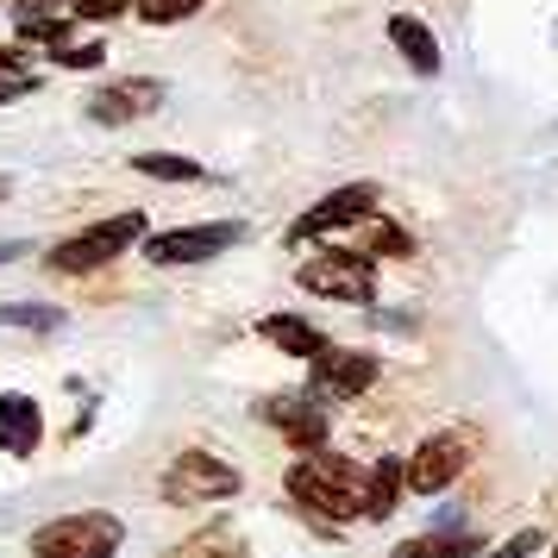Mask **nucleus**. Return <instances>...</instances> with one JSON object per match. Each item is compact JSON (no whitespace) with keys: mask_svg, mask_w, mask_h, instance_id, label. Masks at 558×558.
<instances>
[{"mask_svg":"<svg viewBox=\"0 0 558 558\" xmlns=\"http://www.w3.org/2000/svg\"><path fill=\"white\" fill-rule=\"evenodd\" d=\"M282 489L320 514V521H357L371 514V471H357L345 452H302L282 471Z\"/></svg>","mask_w":558,"mask_h":558,"instance_id":"f257e3e1","label":"nucleus"},{"mask_svg":"<svg viewBox=\"0 0 558 558\" xmlns=\"http://www.w3.org/2000/svg\"><path fill=\"white\" fill-rule=\"evenodd\" d=\"M120 514H63V521H45L32 533V558H113L120 553Z\"/></svg>","mask_w":558,"mask_h":558,"instance_id":"f03ea898","label":"nucleus"},{"mask_svg":"<svg viewBox=\"0 0 558 558\" xmlns=\"http://www.w3.org/2000/svg\"><path fill=\"white\" fill-rule=\"evenodd\" d=\"M138 239H145V214L132 207V214H113V220H101V227H88V232H76V239H63V245L51 252V270H63V277L101 270V264H113L126 245H138Z\"/></svg>","mask_w":558,"mask_h":558,"instance_id":"7ed1b4c3","label":"nucleus"},{"mask_svg":"<svg viewBox=\"0 0 558 558\" xmlns=\"http://www.w3.org/2000/svg\"><path fill=\"white\" fill-rule=\"evenodd\" d=\"M239 471H232L227 458L214 452H177V464L163 471V502L170 508H189V502H227V496H239Z\"/></svg>","mask_w":558,"mask_h":558,"instance_id":"20e7f679","label":"nucleus"},{"mask_svg":"<svg viewBox=\"0 0 558 558\" xmlns=\"http://www.w3.org/2000/svg\"><path fill=\"white\" fill-rule=\"evenodd\" d=\"M307 295H332V302H377V264L364 252H320L295 270Z\"/></svg>","mask_w":558,"mask_h":558,"instance_id":"39448f33","label":"nucleus"},{"mask_svg":"<svg viewBox=\"0 0 558 558\" xmlns=\"http://www.w3.org/2000/svg\"><path fill=\"white\" fill-rule=\"evenodd\" d=\"M371 214H377V182H345V189H332L327 202L307 207L282 239H289V252H295V245H314V239H327V232H339V227H357V220H371Z\"/></svg>","mask_w":558,"mask_h":558,"instance_id":"423d86ee","label":"nucleus"},{"mask_svg":"<svg viewBox=\"0 0 558 558\" xmlns=\"http://www.w3.org/2000/svg\"><path fill=\"white\" fill-rule=\"evenodd\" d=\"M245 239V220H207V227H177V232H157L151 245H145V257L151 264H207V257H220L227 245H239Z\"/></svg>","mask_w":558,"mask_h":558,"instance_id":"0eeeda50","label":"nucleus"},{"mask_svg":"<svg viewBox=\"0 0 558 558\" xmlns=\"http://www.w3.org/2000/svg\"><path fill=\"white\" fill-rule=\"evenodd\" d=\"M377 371H383V364L371 352H339V345H332L327 357H314L307 396H314V402H357V396L377 383Z\"/></svg>","mask_w":558,"mask_h":558,"instance_id":"6e6552de","label":"nucleus"},{"mask_svg":"<svg viewBox=\"0 0 558 558\" xmlns=\"http://www.w3.org/2000/svg\"><path fill=\"white\" fill-rule=\"evenodd\" d=\"M464 464H471V433H433L427 446L408 458V489L414 496H439Z\"/></svg>","mask_w":558,"mask_h":558,"instance_id":"1a4fd4ad","label":"nucleus"},{"mask_svg":"<svg viewBox=\"0 0 558 558\" xmlns=\"http://www.w3.org/2000/svg\"><path fill=\"white\" fill-rule=\"evenodd\" d=\"M264 421L270 427H282V439L295 446V452H327V433H332V421H327V408L314 402V396H270L264 402Z\"/></svg>","mask_w":558,"mask_h":558,"instance_id":"9d476101","label":"nucleus"},{"mask_svg":"<svg viewBox=\"0 0 558 558\" xmlns=\"http://www.w3.org/2000/svg\"><path fill=\"white\" fill-rule=\"evenodd\" d=\"M157 101H163V82H107V88H95L88 95V120L95 126H126V120H138V113H157Z\"/></svg>","mask_w":558,"mask_h":558,"instance_id":"9b49d317","label":"nucleus"},{"mask_svg":"<svg viewBox=\"0 0 558 558\" xmlns=\"http://www.w3.org/2000/svg\"><path fill=\"white\" fill-rule=\"evenodd\" d=\"M257 332H264V339H270L277 352L307 357V364L332 352V339H327V332H320V327H307V320H295V314H264V320H257Z\"/></svg>","mask_w":558,"mask_h":558,"instance_id":"f8f14e48","label":"nucleus"},{"mask_svg":"<svg viewBox=\"0 0 558 558\" xmlns=\"http://www.w3.org/2000/svg\"><path fill=\"white\" fill-rule=\"evenodd\" d=\"M389 45L408 57L414 76H439V38H433L414 13H389Z\"/></svg>","mask_w":558,"mask_h":558,"instance_id":"ddd939ff","label":"nucleus"},{"mask_svg":"<svg viewBox=\"0 0 558 558\" xmlns=\"http://www.w3.org/2000/svg\"><path fill=\"white\" fill-rule=\"evenodd\" d=\"M0 433H7V452L13 458H32L38 452V439H45V414H38V402L13 389V396L0 402Z\"/></svg>","mask_w":558,"mask_h":558,"instance_id":"4468645a","label":"nucleus"},{"mask_svg":"<svg viewBox=\"0 0 558 558\" xmlns=\"http://www.w3.org/2000/svg\"><path fill=\"white\" fill-rule=\"evenodd\" d=\"M402 489H408V464L377 458V464H371V514H364V521H389V514L402 508Z\"/></svg>","mask_w":558,"mask_h":558,"instance_id":"2eb2a0df","label":"nucleus"},{"mask_svg":"<svg viewBox=\"0 0 558 558\" xmlns=\"http://www.w3.org/2000/svg\"><path fill=\"white\" fill-rule=\"evenodd\" d=\"M177 558H245V539L232 521H207L202 533H189L177 546Z\"/></svg>","mask_w":558,"mask_h":558,"instance_id":"dca6fc26","label":"nucleus"},{"mask_svg":"<svg viewBox=\"0 0 558 558\" xmlns=\"http://www.w3.org/2000/svg\"><path fill=\"white\" fill-rule=\"evenodd\" d=\"M483 546L471 533H421V539H408L396 546V558H477Z\"/></svg>","mask_w":558,"mask_h":558,"instance_id":"f3484780","label":"nucleus"},{"mask_svg":"<svg viewBox=\"0 0 558 558\" xmlns=\"http://www.w3.org/2000/svg\"><path fill=\"white\" fill-rule=\"evenodd\" d=\"M132 170H138V177H157V182H207V170L195 157H170V151H138Z\"/></svg>","mask_w":558,"mask_h":558,"instance_id":"a211bd4d","label":"nucleus"},{"mask_svg":"<svg viewBox=\"0 0 558 558\" xmlns=\"http://www.w3.org/2000/svg\"><path fill=\"white\" fill-rule=\"evenodd\" d=\"M357 252H364V257H414V239H408L402 227H389V220H371Z\"/></svg>","mask_w":558,"mask_h":558,"instance_id":"6ab92c4d","label":"nucleus"},{"mask_svg":"<svg viewBox=\"0 0 558 558\" xmlns=\"http://www.w3.org/2000/svg\"><path fill=\"white\" fill-rule=\"evenodd\" d=\"M145 26H177V20H189V13H202V0H138L132 7Z\"/></svg>","mask_w":558,"mask_h":558,"instance_id":"aec40b11","label":"nucleus"},{"mask_svg":"<svg viewBox=\"0 0 558 558\" xmlns=\"http://www.w3.org/2000/svg\"><path fill=\"white\" fill-rule=\"evenodd\" d=\"M57 63H63V70H101L107 45L101 38H95V45H57Z\"/></svg>","mask_w":558,"mask_h":558,"instance_id":"412c9836","label":"nucleus"},{"mask_svg":"<svg viewBox=\"0 0 558 558\" xmlns=\"http://www.w3.org/2000/svg\"><path fill=\"white\" fill-rule=\"evenodd\" d=\"M138 0H76V20H120Z\"/></svg>","mask_w":558,"mask_h":558,"instance_id":"4be33fe9","label":"nucleus"},{"mask_svg":"<svg viewBox=\"0 0 558 558\" xmlns=\"http://www.w3.org/2000/svg\"><path fill=\"white\" fill-rule=\"evenodd\" d=\"M539 546H546V533H539V527H527V533H514L508 546H496V553H489V558H533V553H539Z\"/></svg>","mask_w":558,"mask_h":558,"instance_id":"5701e85b","label":"nucleus"},{"mask_svg":"<svg viewBox=\"0 0 558 558\" xmlns=\"http://www.w3.org/2000/svg\"><path fill=\"white\" fill-rule=\"evenodd\" d=\"M7 320H13V327H57L63 314H57V307H7Z\"/></svg>","mask_w":558,"mask_h":558,"instance_id":"b1692460","label":"nucleus"},{"mask_svg":"<svg viewBox=\"0 0 558 558\" xmlns=\"http://www.w3.org/2000/svg\"><path fill=\"white\" fill-rule=\"evenodd\" d=\"M26 88H32V76L20 70V51H7V101H20Z\"/></svg>","mask_w":558,"mask_h":558,"instance_id":"393cba45","label":"nucleus"}]
</instances>
